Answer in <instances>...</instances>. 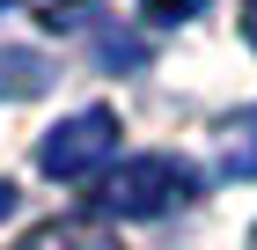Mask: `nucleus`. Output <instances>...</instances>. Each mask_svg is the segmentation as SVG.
I'll use <instances>...</instances> for the list:
<instances>
[{
  "mask_svg": "<svg viewBox=\"0 0 257 250\" xmlns=\"http://www.w3.org/2000/svg\"><path fill=\"white\" fill-rule=\"evenodd\" d=\"M96 184H103L96 206H103V213H118V221H155V213L184 206V199L198 192V177L184 170L177 154H140V162H125V170L96 177Z\"/></svg>",
  "mask_w": 257,
  "mask_h": 250,
  "instance_id": "obj_1",
  "label": "nucleus"
},
{
  "mask_svg": "<svg viewBox=\"0 0 257 250\" xmlns=\"http://www.w3.org/2000/svg\"><path fill=\"white\" fill-rule=\"evenodd\" d=\"M184 8H198V0H147V15H155V22H184Z\"/></svg>",
  "mask_w": 257,
  "mask_h": 250,
  "instance_id": "obj_5",
  "label": "nucleus"
},
{
  "mask_svg": "<svg viewBox=\"0 0 257 250\" xmlns=\"http://www.w3.org/2000/svg\"><path fill=\"white\" fill-rule=\"evenodd\" d=\"M242 37L257 44V0H242Z\"/></svg>",
  "mask_w": 257,
  "mask_h": 250,
  "instance_id": "obj_6",
  "label": "nucleus"
},
{
  "mask_svg": "<svg viewBox=\"0 0 257 250\" xmlns=\"http://www.w3.org/2000/svg\"><path fill=\"white\" fill-rule=\"evenodd\" d=\"M8 213H15V192H8V184H0V221H8Z\"/></svg>",
  "mask_w": 257,
  "mask_h": 250,
  "instance_id": "obj_7",
  "label": "nucleus"
},
{
  "mask_svg": "<svg viewBox=\"0 0 257 250\" xmlns=\"http://www.w3.org/2000/svg\"><path fill=\"white\" fill-rule=\"evenodd\" d=\"M22 250H118V235L96 228V221H52V228H37Z\"/></svg>",
  "mask_w": 257,
  "mask_h": 250,
  "instance_id": "obj_3",
  "label": "nucleus"
},
{
  "mask_svg": "<svg viewBox=\"0 0 257 250\" xmlns=\"http://www.w3.org/2000/svg\"><path fill=\"white\" fill-rule=\"evenodd\" d=\"M220 177H257V111L228 125V140H220Z\"/></svg>",
  "mask_w": 257,
  "mask_h": 250,
  "instance_id": "obj_4",
  "label": "nucleus"
},
{
  "mask_svg": "<svg viewBox=\"0 0 257 250\" xmlns=\"http://www.w3.org/2000/svg\"><path fill=\"white\" fill-rule=\"evenodd\" d=\"M118 154V118L110 111H74L59 133H44L37 170L52 184H81V177H103V162Z\"/></svg>",
  "mask_w": 257,
  "mask_h": 250,
  "instance_id": "obj_2",
  "label": "nucleus"
}]
</instances>
